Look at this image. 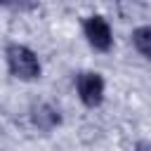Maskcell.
<instances>
[{
  "label": "cell",
  "mask_w": 151,
  "mask_h": 151,
  "mask_svg": "<svg viewBox=\"0 0 151 151\" xmlns=\"http://www.w3.org/2000/svg\"><path fill=\"white\" fill-rule=\"evenodd\" d=\"M7 64H9V71L21 80H33L40 76L38 57L24 45H9L7 47Z\"/></svg>",
  "instance_id": "1"
},
{
  "label": "cell",
  "mask_w": 151,
  "mask_h": 151,
  "mask_svg": "<svg viewBox=\"0 0 151 151\" xmlns=\"http://www.w3.org/2000/svg\"><path fill=\"white\" fill-rule=\"evenodd\" d=\"M78 94L85 106H97L101 104L104 97V80L99 73H80L78 76Z\"/></svg>",
  "instance_id": "2"
},
{
  "label": "cell",
  "mask_w": 151,
  "mask_h": 151,
  "mask_svg": "<svg viewBox=\"0 0 151 151\" xmlns=\"http://www.w3.org/2000/svg\"><path fill=\"white\" fill-rule=\"evenodd\" d=\"M132 40H134V47L146 57L151 59V26H142L132 33Z\"/></svg>",
  "instance_id": "4"
},
{
  "label": "cell",
  "mask_w": 151,
  "mask_h": 151,
  "mask_svg": "<svg viewBox=\"0 0 151 151\" xmlns=\"http://www.w3.org/2000/svg\"><path fill=\"white\" fill-rule=\"evenodd\" d=\"M85 38L90 40V45L94 47V50H109L111 47V28H109V24L101 19V17H90L87 21H85Z\"/></svg>",
  "instance_id": "3"
},
{
  "label": "cell",
  "mask_w": 151,
  "mask_h": 151,
  "mask_svg": "<svg viewBox=\"0 0 151 151\" xmlns=\"http://www.w3.org/2000/svg\"><path fill=\"white\" fill-rule=\"evenodd\" d=\"M2 2H5V0H0V5H2Z\"/></svg>",
  "instance_id": "5"
}]
</instances>
